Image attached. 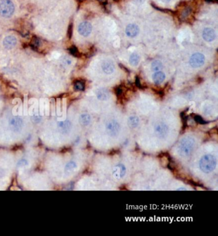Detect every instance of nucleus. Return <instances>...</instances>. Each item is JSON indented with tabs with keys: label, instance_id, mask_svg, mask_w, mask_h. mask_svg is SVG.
I'll return each instance as SVG.
<instances>
[{
	"label": "nucleus",
	"instance_id": "ddd939ff",
	"mask_svg": "<svg viewBox=\"0 0 218 236\" xmlns=\"http://www.w3.org/2000/svg\"><path fill=\"white\" fill-rule=\"evenodd\" d=\"M102 69L106 74H111L115 70V65L112 61L105 60L102 64Z\"/></svg>",
	"mask_w": 218,
	"mask_h": 236
},
{
	"label": "nucleus",
	"instance_id": "393cba45",
	"mask_svg": "<svg viewBox=\"0 0 218 236\" xmlns=\"http://www.w3.org/2000/svg\"><path fill=\"white\" fill-rule=\"evenodd\" d=\"M69 51H70V53L72 55H74V57H77L78 54H79V53H78V50H77V49L75 46H73V47L70 48L69 49Z\"/></svg>",
	"mask_w": 218,
	"mask_h": 236
},
{
	"label": "nucleus",
	"instance_id": "2eb2a0df",
	"mask_svg": "<svg viewBox=\"0 0 218 236\" xmlns=\"http://www.w3.org/2000/svg\"><path fill=\"white\" fill-rule=\"evenodd\" d=\"M165 77L166 76L164 73H163V72L159 71L154 73L152 76V79L155 84H156V85H159V84L162 83L164 81Z\"/></svg>",
	"mask_w": 218,
	"mask_h": 236
},
{
	"label": "nucleus",
	"instance_id": "5701e85b",
	"mask_svg": "<svg viewBox=\"0 0 218 236\" xmlns=\"http://www.w3.org/2000/svg\"><path fill=\"white\" fill-rule=\"evenodd\" d=\"M74 88L76 90H84V89H85V84L81 81H77L74 83Z\"/></svg>",
	"mask_w": 218,
	"mask_h": 236
},
{
	"label": "nucleus",
	"instance_id": "2f4dec72",
	"mask_svg": "<svg viewBox=\"0 0 218 236\" xmlns=\"http://www.w3.org/2000/svg\"><path fill=\"white\" fill-rule=\"evenodd\" d=\"M177 190H178V191H180V190H184V191H186V190H187L186 188H178Z\"/></svg>",
	"mask_w": 218,
	"mask_h": 236
},
{
	"label": "nucleus",
	"instance_id": "f03ea898",
	"mask_svg": "<svg viewBox=\"0 0 218 236\" xmlns=\"http://www.w3.org/2000/svg\"><path fill=\"white\" fill-rule=\"evenodd\" d=\"M217 165L216 157L211 154H206L201 157L199 162L200 170L205 173H209L213 172Z\"/></svg>",
	"mask_w": 218,
	"mask_h": 236
},
{
	"label": "nucleus",
	"instance_id": "72a5a7b5",
	"mask_svg": "<svg viewBox=\"0 0 218 236\" xmlns=\"http://www.w3.org/2000/svg\"><path fill=\"white\" fill-rule=\"evenodd\" d=\"M164 2H170V0H164Z\"/></svg>",
	"mask_w": 218,
	"mask_h": 236
},
{
	"label": "nucleus",
	"instance_id": "1a4fd4ad",
	"mask_svg": "<svg viewBox=\"0 0 218 236\" xmlns=\"http://www.w3.org/2000/svg\"><path fill=\"white\" fill-rule=\"evenodd\" d=\"M202 37L207 42L213 41L216 37L215 31L211 28H206L203 31Z\"/></svg>",
	"mask_w": 218,
	"mask_h": 236
},
{
	"label": "nucleus",
	"instance_id": "f257e3e1",
	"mask_svg": "<svg viewBox=\"0 0 218 236\" xmlns=\"http://www.w3.org/2000/svg\"><path fill=\"white\" fill-rule=\"evenodd\" d=\"M195 140L191 136L184 137L178 145V152L182 157H188L191 155L194 148Z\"/></svg>",
	"mask_w": 218,
	"mask_h": 236
},
{
	"label": "nucleus",
	"instance_id": "c756f323",
	"mask_svg": "<svg viewBox=\"0 0 218 236\" xmlns=\"http://www.w3.org/2000/svg\"><path fill=\"white\" fill-rule=\"evenodd\" d=\"M3 175H4V172L2 169H0V177H2Z\"/></svg>",
	"mask_w": 218,
	"mask_h": 236
},
{
	"label": "nucleus",
	"instance_id": "a878e982",
	"mask_svg": "<svg viewBox=\"0 0 218 236\" xmlns=\"http://www.w3.org/2000/svg\"><path fill=\"white\" fill-rule=\"evenodd\" d=\"M28 164V162L27 160L23 159H21L18 162V167H23L24 166H26Z\"/></svg>",
	"mask_w": 218,
	"mask_h": 236
},
{
	"label": "nucleus",
	"instance_id": "dca6fc26",
	"mask_svg": "<svg viewBox=\"0 0 218 236\" xmlns=\"http://www.w3.org/2000/svg\"><path fill=\"white\" fill-rule=\"evenodd\" d=\"M139 118L136 116H131L127 120L129 127L132 129H135L139 125Z\"/></svg>",
	"mask_w": 218,
	"mask_h": 236
},
{
	"label": "nucleus",
	"instance_id": "20e7f679",
	"mask_svg": "<svg viewBox=\"0 0 218 236\" xmlns=\"http://www.w3.org/2000/svg\"><path fill=\"white\" fill-rule=\"evenodd\" d=\"M169 133V127L164 122H159L154 126L155 135L160 139H165Z\"/></svg>",
	"mask_w": 218,
	"mask_h": 236
},
{
	"label": "nucleus",
	"instance_id": "7ed1b4c3",
	"mask_svg": "<svg viewBox=\"0 0 218 236\" xmlns=\"http://www.w3.org/2000/svg\"><path fill=\"white\" fill-rule=\"evenodd\" d=\"M15 7L11 0L0 1V15L3 18H9L14 12Z\"/></svg>",
	"mask_w": 218,
	"mask_h": 236
},
{
	"label": "nucleus",
	"instance_id": "f8f14e48",
	"mask_svg": "<svg viewBox=\"0 0 218 236\" xmlns=\"http://www.w3.org/2000/svg\"><path fill=\"white\" fill-rule=\"evenodd\" d=\"M17 44V39L14 36H7L4 38L3 44L5 48L7 49H11L14 48Z\"/></svg>",
	"mask_w": 218,
	"mask_h": 236
},
{
	"label": "nucleus",
	"instance_id": "6ab92c4d",
	"mask_svg": "<svg viewBox=\"0 0 218 236\" xmlns=\"http://www.w3.org/2000/svg\"><path fill=\"white\" fill-rule=\"evenodd\" d=\"M163 64L159 60H154L152 63V65H151V69L155 72L161 70L163 69Z\"/></svg>",
	"mask_w": 218,
	"mask_h": 236
},
{
	"label": "nucleus",
	"instance_id": "4468645a",
	"mask_svg": "<svg viewBox=\"0 0 218 236\" xmlns=\"http://www.w3.org/2000/svg\"><path fill=\"white\" fill-rule=\"evenodd\" d=\"M96 95H97V99L102 101H105L106 100H108L109 96L108 91L104 88H99V90H97Z\"/></svg>",
	"mask_w": 218,
	"mask_h": 236
},
{
	"label": "nucleus",
	"instance_id": "39448f33",
	"mask_svg": "<svg viewBox=\"0 0 218 236\" xmlns=\"http://www.w3.org/2000/svg\"><path fill=\"white\" fill-rule=\"evenodd\" d=\"M106 131L109 136H117L120 131V126L119 123L115 120H110L106 123Z\"/></svg>",
	"mask_w": 218,
	"mask_h": 236
},
{
	"label": "nucleus",
	"instance_id": "bb28decb",
	"mask_svg": "<svg viewBox=\"0 0 218 236\" xmlns=\"http://www.w3.org/2000/svg\"><path fill=\"white\" fill-rule=\"evenodd\" d=\"M136 85L138 87L140 88L141 87V83H140V81H139V79L138 78V77H136Z\"/></svg>",
	"mask_w": 218,
	"mask_h": 236
},
{
	"label": "nucleus",
	"instance_id": "473e14b6",
	"mask_svg": "<svg viewBox=\"0 0 218 236\" xmlns=\"http://www.w3.org/2000/svg\"><path fill=\"white\" fill-rule=\"evenodd\" d=\"M205 1L207 2H214L216 1V0H205Z\"/></svg>",
	"mask_w": 218,
	"mask_h": 236
},
{
	"label": "nucleus",
	"instance_id": "f3484780",
	"mask_svg": "<svg viewBox=\"0 0 218 236\" xmlns=\"http://www.w3.org/2000/svg\"><path fill=\"white\" fill-rule=\"evenodd\" d=\"M80 123H81V125L83 126H87L88 125L90 124V123L91 122V116L90 115H88L87 113H84L82 114L79 119Z\"/></svg>",
	"mask_w": 218,
	"mask_h": 236
},
{
	"label": "nucleus",
	"instance_id": "aec40b11",
	"mask_svg": "<svg viewBox=\"0 0 218 236\" xmlns=\"http://www.w3.org/2000/svg\"><path fill=\"white\" fill-rule=\"evenodd\" d=\"M139 60H140V58H139V55L136 53H134L130 56L129 63L133 66H136L139 62Z\"/></svg>",
	"mask_w": 218,
	"mask_h": 236
},
{
	"label": "nucleus",
	"instance_id": "c85d7f7f",
	"mask_svg": "<svg viewBox=\"0 0 218 236\" xmlns=\"http://www.w3.org/2000/svg\"><path fill=\"white\" fill-rule=\"evenodd\" d=\"M68 33H69V38H70L72 36V25H70L69 28Z\"/></svg>",
	"mask_w": 218,
	"mask_h": 236
},
{
	"label": "nucleus",
	"instance_id": "9d476101",
	"mask_svg": "<svg viewBox=\"0 0 218 236\" xmlns=\"http://www.w3.org/2000/svg\"><path fill=\"white\" fill-rule=\"evenodd\" d=\"M58 127L59 131L61 133H62L63 134H67L69 133V132L71 130L72 123L68 120L65 121H61L58 122Z\"/></svg>",
	"mask_w": 218,
	"mask_h": 236
},
{
	"label": "nucleus",
	"instance_id": "a211bd4d",
	"mask_svg": "<svg viewBox=\"0 0 218 236\" xmlns=\"http://www.w3.org/2000/svg\"><path fill=\"white\" fill-rule=\"evenodd\" d=\"M77 168V164L74 161H70L65 166V173L66 174H70Z\"/></svg>",
	"mask_w": 218,
	"mask_h": 236
},
{
	"label": "nucleus",
	"instance_id": "cd10ccee",
	"mask_svg": "<svg viewBox=\"0 0 218 236\" xmlns=\"http://www.w3.org/2000/svg\"><path fill=\"white\" fill-rule=\"evenodd\" d=\"M116 95H118V96H120V95H122V90L121 88H117L116 89Z\"/></svg>",
	"mask_w": 218,
	"mask_h": 236
},
{
	"label": "nucleus",
	"instance_id": "9b49d317",
	"mask_svg": "<svg viewBox=\"0 0 218 236\" xmlns=\"http://www.w3.org/2000/svg\"><path fill=\"white\" fill-rule=\"evenodd\" d=\"M139 32V28L138 25L135 24H130L125 29L126 35L129 37H135L138 35Z\"/></svg>",
	"mask_w": 218,
	"mask_h": 236
},
{
	"label": "nucleus",
	"instance_id": "7c9ffc66",
	"mask_svg": "<svg viewBox=\"0 0 218 236\" xmlns=\"http://www.w3.org/2000/svg\"><path fill=\"white\" fill-rule=\"evenodd\" d=\"M99 2L100 3H106V2H107V0H99Z\"/></svg>",
	"mask_w": 218,
	"mask_h": 236
},
{
	"label": "nucleus",
	"instance_id": "423d86ee",
	"mask_svg": "<svg viewBox=\"0 0 218 236\" xmlns=\"http://www.w3.org/2000/svg\"><path fill=\"white\" fill-rule=\"evenodd\" d=\"M10 129L15 133L21 131L23 127V121L19 116H12L8 121Z\"/></svg>",
	"mask_w": 218,
	"mask_h": 236
},
{
	"label": "nucleus",
	"instance_id": "6e6552de",
	"mask_svg": "<svg viewBox=\"0 0 218 236\" xmlns=\"http://www.w3.org/2000/svg\"><path fill=\"white\" fill-rule=\"evenodd\" d=\"M92 30V25L88 22H83L78 26V31L83 37H87L90 34Z\"/></svg>",
	"mask_w": 218,
	"mask_h": 236
},
{
	"label": "nucleus",
	"instance_id": "0eeeda50",
	"mask_svg": "<svg viewBox=\"0 0 218 236\" xmlns=\"http://www.w3.org/2000/svg\"><path fill=\"white\" fill-rule=\"evenodd\" d=\"M205 62L204 55L200 53H196L193 54L189 60V64L194 68H198L202 66Z\"/></svg>",
	"mask_w": 218,
	"mask_h": 236
},
{
	"label": "nucleus",
	"instance_id": "4be33fe9",
	"mask_svg": "<svg viewBox=\"0 0 218 236\" xmlns=\"http://www.w3.org/2000/svg\"><path fill=\"white\" fill-rule=\"evenodd\" d=\"M116 167L119 170V177L120 178H123L126 174V168L123 164H118L116 165Z\"/></svg>",
	"mask_w": 218,
	"mask_h": 236
},
{
	"label": "nucleus",
	"instance_id": "b1692460",
	"mask_svg": "<svg viewBox=\"0 0 218 236\" xmlns=\"http://www.w3.org/2000/svg\"><path fill=\"white\" fill-rule=\"evenodd\" d=\"M194 119L195 122H197V123H200V124H206L207 122L205 121L203 118L202 116H200V115H195L194 116Z\"/></svg>",
	"mask_w": 218,
	"mask_h": 236
},
{
	"label": "nucleus",
	"instance_id": "412c9836",
	"mask_svg": "<svg viewBox=\"0 0 218 236\" xmlns=\"http://www.w3.org/2000/svg\"><path fill=\"white\" fill-rule=\"evenodd\" d=\"M41 41L39 40L38 38L37 37H33L30 42V46L34 50H36L38 49V48L40 46Z\"/></svg>",
	"mask_w": 218,
	"mask_h": 236
}]
</instances>
